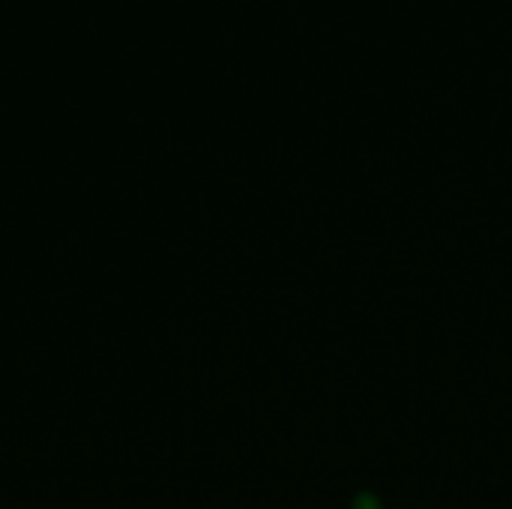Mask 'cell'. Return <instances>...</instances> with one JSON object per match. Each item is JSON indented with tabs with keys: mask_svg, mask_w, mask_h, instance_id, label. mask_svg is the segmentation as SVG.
Masks as SVG:
<instances>
[{
	"mask_svg": "<svg viewBox=\"0 0 512 509\" xmlns=\"http://www.w3.org/2000/svg\"><path fill=\"white\" fill-rule=\"evenodd\" d=\"M354 509H381V504H378L375 495H360V498L354 501Z\"/></svg>",
	"mask_w": 512,
	"mask_h": 509,
	"instance_id": "obj_1",
	"label": "cell"
}]
</instances>
